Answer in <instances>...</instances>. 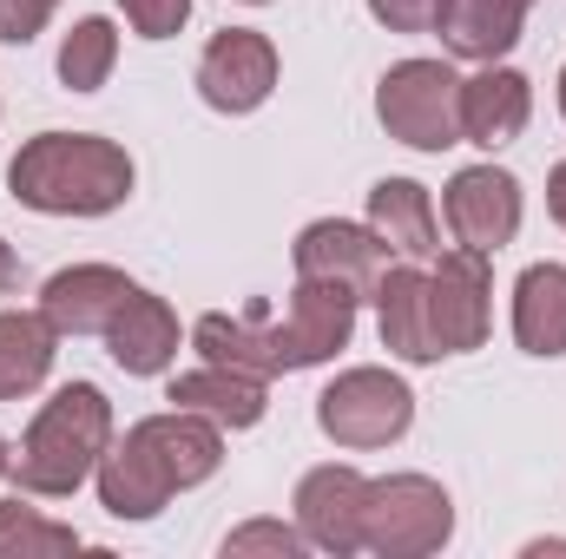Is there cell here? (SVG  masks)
I'll list each match as a JSON object with an SVG mask.
<instances>
[{
  "mask_svg": "<svg viewBox=\"0 0 566 559\" xmlns=\"http://www.w3.org/2000/svg\"><path fill=\"white\" fill-rule=\"evenodd\" d=\"M60 356V329L46 323V309H0V402L33 395L53 376Z\"/></svg>",
  "mask_w": 566,
  "mask_h": 559,
  "instance_id": "44dd1931",
  "label": "cell"
},
{
  "mask_svg": "<svg viewBox=\"0 0 566 559\" xmlns=\"http://www.w3.org/2000/svg\"><path fill=\"white\" fill-rule=\"evenodd\" d=\"M53 7H60V0H0V40H7V46H33V40L46 33Z\"/></svg>",
  "mask_w": 566,
  "mask_h": 559,
  "instance_id": "4316f807",
  "label": "cell"
},
{
  "mask_svg": "<svg viewBox=\"0 0 566 559\" xmlns=\"http://www.w3.org/2000/svg\"><path fill=\"white\" fill-rule=\"evenodd\" d=\"M290 264H296V277L336 283V289H349L356 303H376V283H382V271L396 264V251H389L369 224L316 218V224H303V231H296Z\"/></svg>",
  "mask_w": 566,
  "mask_h": 559,
  "instance_id": "ba28073f",
  "label": "cell"
},
{
  "mask_svg": "<svg viewBox=\"0 0 566 559\" xmlns=\"http://www.w3.org/2000/svg\"><path fill=\"white\" fill-rule=\"evenodd\" d=\"M53 553H80V534L46 520L40 507L0 500V559H53Z\"/></svg>",
  "mask_w": 566,
  "mask_h": 559,
  "instance_id": "603a6c76",
  "label": "cell"
},
{
  "mask_svg": "<svg viewBox=\"0 0 566 559\" xmlns=\"http://www.w3.org/2000/svg\"><path fill=\"white\" fill-rule=\"evenodd\" d=\"M277 93V46L258 27H224L211 33V46L198 53V99L224 119L258 113Z\"/></svg>",
  "mask_w": 566,
  "mask_h": 559,
  "instance_id": "9c48e42d",
  "label": "cell"
},
{
  "mask_svg": "<svg viewBox=\"0 0 566 559\" xmlns=\"http://www.w3.org/2000/svg\"><path fill=\"white\" fill-rule=\"evenodd\" d=\"M133 184H139L133 151L99 133H40L7 165L13 204L40 218H106L133 198Z\"/></svg>",
  "mask_w": 566,
  "mask_h": 559,
  "instance_id": "3957f363",
  "label": "cell"
},
{
  "mask_svg": "<svg viewBox=\"0 0 566 559\" xmlns=\"http://www.w3.org/2000/svg\"><path fill=\"white\" fill-rule=\"evenodd\" d=\"M20 289V257H13V244L0 238V296H13Z\"/></svg>",
  "mask_w": 566,
  "mask_h": 559,
  "instance_id": "f1b7e54d",
  "label": "cell"
},
{
  "mask_svg": "<svg viewBox=\"0 0 566 559\" xmlns=\"http://www.w3.org/2000/svg\"><path fill=\"white\" fill-rule=\"evenodd\" d=\"M7 461H13V447H7V434H0V474H7Z\"/></svg>",
  "mask_w": 566,
  "mask_h": 559,
  "instance_id": "f546056e",
  "label": "cell"
},
{
  "mask_svg": "<svg viewBox=\"0 0 566 559\" xmlns=\"http://www.w3.org/2000/svg\"><path fill=\"white\" fill-rule=\"evenodd\" d=\"M113 447V402L99 382H66L40 402V415L27 421L7 474L27 500H66L93 481L99 454Z\"/></svg>",
  "mask_w": 566,
  "mask_h": 559,
  "instance_id": "277c9868",
  "label": "cell"
},
{
  "mask_svg": "<svg viewBox=\"0 0 566 559\" xmlns=\"http://www.w3.org/2000/svg\"><path fill=\"white\" fill-rule=\"evenodd\" d=\"M356 296L336 289V283H310L296 277L290 289V309L271 316V309H244V316H198L191 323V349L205 362H224V369H244V376H296V369H316V362H336L356 336Z\"/></svg>",
  "mask_w": 566,
  "mask_h": 559,
  "instance_id": "6da1fadb",
  "label": "cell"
},
{
  "mask_svg": "<svg viewBox=\"0 0 566 559\" xmlns=\"http://www.w3.org/2000/svg\"><path fill=\"white\" fill-rule=\"evenodd\" d=\"M310 547L303 527H283V520H244L224 534V559H244V553H277V559H296Z\"/></svg>",
  "mask_w": 566,
  "mask_h": 559,
  "instance_id": "cb8c5ba5",
  "label": "cell"
},
{
  "mask_svg": "<svg viewBox=\"0 0 566 559\" xmlns=\"http://www.w3.org/2000/svg\"><path fill=\"white\" fill-rule=\"evenodd\" d=\"M534 0H448V20H441V46L454 60H474V66H494L514 53L521 27H527Z\"/></svg>",
  "mask_w": 566,
  "mask_h": 559,
  "instance_id": "d6986e66",
  "label": "cell"
},
{
  "mask_svg": "<svg viewBox=\"0 0 566 559\" xmlns=\"http://www.w3.org/2000/svg\"><path fill=\"white\" fill-rule=\"evenodd\" d=\"M224 467V428L191 409H165V415L133 421L93 467L99 481V507L113 520H158L171 507V494L205 487Z\"/></svg>",
  "mask_w": 566,
  "mask_h": 559,
  "instance_id": "7a4b0ae2",
  "label": "cell"
},
{
  "mask_svg": "<svg viewBox=\"0 0 566 559\" xmlns=\"http://www.w3.org/2000/svg\"><path fill=\"white\" fill-rule=\"evenodd\" d=\"M369 13H376L389 33H441L448 0H369Z\"/></svg>",
  "mask_w": 566,
  "mask_h": 559,
  "instance_id": "484cf974",
  "label": "cell"
},
{
  "mask_svg": "<svg viewBox=\"0 0 566 559\" xmlns=\"http://www.w3.org/2000/svg\"><path fill=\"white\" fill-rule=\"evenodd\" d=\"M296 527H303V540L316 547V553H363V507H369V474H356V467H343V461H329V467H310L303 481H296Z\"/></svg>",
  "mask_w": 566,
  "mask_h": 559,
  "instance_id": "7c38bea8",
  "label": "cell"
},
{
  "mask_svg": "<svg viewBox=\"0 0 566 559\" xmlns=\"http://www.w3.org/2000/svg\"><path fill=\"white\" fill-rule=\"evenodd\" d=\"M113 60H119V33H113V20H99V13L73 20V33L60 40V80H66L73 93H99V86L113 80Z\"/></svg>",
  "mask_w": 566,
  "mask_h": 559,
  "instance_id": "7402d4cb",
  "label": "cell"
},
{
  "mask_svg": "<svg viewBox=\"0 0 566 559\" xmlns=\"http://www.w3.org/2000/svg\"><path fill=\"white\" fill-rule=\"evenodd\" d=\"M376 119L409 151L461 145V73L448 60H396L376 80Z\"/></svg>",
  "mask_w": 566,
  "mask_h": 559,
  "instance_id": "5b68a950",
  "label": "cell"
},
{
  "mask_svg": "<svg viewBox=\"0 0 566 559\" xmlns=\"http://www.w3.org/2000/svg\"><path fill=\"white\" fill-rule=\"evenodd\" d=\"M119 13L139 40H171L191 20V0H119Z\"/></svg>",
  "mask_w": 566,
  "mask_h": 559,
  "instance_id": "d4e9b609",
  "label": "cell"
},
{
  "mask_svg": "<svg viewBox=\"0 0 566 559\" xmlns=\"http://www.w3.org/2000/svg\"><path fill=\"white\" fill-rule=\"evenodd\" d=\"M244 7H271V0H244Z\"/></svg>",
  "mask_w": 566,
  "mask_h": 559,
  "instance_id": "1f68e13d",
  "label": "cell"
},
{
  "mask_svg": "<svg viewBox=\"0 0 566 559\" xmlns=\"http://www.w3.org/2000/svg\"><path fill=\"white\" fill-rule=\"evenodd\" d=\"M547 211H554V224L566 231V158L547 171Z\"/></svg>",
  "mask_w": 566,
  "mask_h": 559,
  "instance_id": "83f0119b",
  "label": "cell"
},
{
  "mask_svg": "<svg viewBox=\"0 0 566 559\" xmlns=\"http://www.w3.org/2000/svg\"><path fill=\"white\" fill-rule=\"evenodd\" d=\"M441 218H448L461 251L494 257V251H507L521 238V178L501 171L494 158L488 165H461L448 178V191H441Z\"/></svg>",
  "mask_w": 566,
  "mask_h": 559,
  "instance_id": "30bf717a",
  "label": "cell"
},
{
  "mask_svg": "<svg viewBox=\"0 0 566 559\" xmlns=\"http://www.w3.org/2000/svg\"><path fill=\"white\" fill-rule=\"evenodd\" d=\"M106 349L126 376H165L178 362V309L151 289H133L126 309L106 323Z\"/></svg>",
  "mask_w": 566,
  "mask_h": 559,
  "instance_id": "ac0fdd59",
  "label": "cell"
},
{
  "mask_svg": "<svg viewBox=\"0 0 566 559\" xmlns=\"http://www.w3.org/2000/svg\"><path fill=\"white\" fill-rule=\"evenodd\" d=\"M369 231L409 264L441 257V218H434L428 184H416V178H376L369 184Z\"/></svg>",
  "mask_w": 566,
  "mask_h": 559,
  "instance_id": "e0dca14e",
  "label": "cell"
},
{
  "mask_svg": "<svg viewBox=\"0 0 566 559\" xmlns=\"http://www.w3.org/2000/svg\"><path fill=\"white\" fill-rule=\"evenodd\" d=\"M133 289L139 283L126 271H113V264H66V271H53L40 283V309L60 336H106V323L126 309Z\"/></svg>",
  "mask_w": 566,
  "mask_h": 559,
  "instance_id": "4fadbf2b",
  "label": "cell"
},
{
  "mask_svg": "<svg viewBox=\"0 0 566 559\" xmlns=\"http://www.w3.org/2000/svg\"><path fill=\"white\" fill-rule=\"evenodd\" d=\"M560 119H566V66H560Z\"/></svg>",
  "mask_w": 566,
  "mask_h": 559,
  "instance_id": "4dcf8cb0",
  "label": "cell"
},
{
  "mask_svg": "<svg viewBox=\"0 0 566 559\" xmlns=\"http://www.w3.org/2000/svg\"><path fill=\"white\" fill-rule=\"evenodd\" d=\"M376 329H382V349L396 362H441V342H434V323H428V271L422 264H389L376 283Z\"/></svg>",
  "mask_w": 566,
  "mask_h": 559,
  "instance_id": "9a60e30c",
  "label": "cell"
},
{
  "mask_svg": "<svg viewBox=\"0 0 566 559\" xmlns=\"http://www.w3.org/2000/svg\"><path fill=\"white\" fill-rule=\"evenodd\" d=\"M428 323H434V342L441 356H468L488 342V323H494V277H488V257L481 251H441L428 264Z\"/></svg>",
  "mask_w": 566,
  "mask_h": 559,
  "instance_id": "8fae6325",
  "label": "cell"
},
{
  "mask_svg": "<svg viewBox=\"0 0 566 559\" xmlns=\"http://www.w3.org/2000/svg\"><path fill=\"white\" fill-rule=\"evenodd\" d=\"M316 428L349 447V454H369V447H396L409 428H416V389L396 376V369H343L323 395H316Z\"/></svg>",
  "mask_w": 566,
  "mask_h": 559,
  "instance_id": "52a82bcc",
  "label": "cell"
},
{
  "mask_svg": "<svg viewBox=\"0 0 566 559\" xmlns=\"http://www.w3.org/2000/svg\"><path fill=\"white\" fill-rule=\"evenodd\" d=\"M454 540V500L434 474H382L363 507V553L428 559Z\"/></svg>",
  "mask_w": 566,
  "mask_h": 559,
  "instance_id": "8992f818",
  "label": "cell"
},
{
  "mask_svg": "<svg viewBox=\"0 0 566 559\" xmlns=\"http://www.w3.org/2000/svg\"><path fill=\"white\" fill-rule=\"evenodd\" d=\"M514 342L541 362L566 356V264H527L514 283Z\"/></svg>",
  "mask_w": 566,
  "mask_h": 559,
  "instance_id": "ffe728a7",
  "label": "cell"
},
{
  "mask_svg": "<svg viewBox=\"0 0 566 559\" xmlns=\"http://www.w3.org/2000/svg\"><path fill=\"white\" fill-rule=\"evenodd\" d=\"M534 119V80L514 73V66H481L474 80H461V145H481V151H501L527 133Z\"/></svg>",
  "mask_w": 566,
  "mask_h": 559,
  "instance_id": "5bb4252c",
  "label": "cell"
},
{
  "mask_svg": "<svg viewBox=\"0 0 566 559\" xmlns=\"http://www.w3.org/2000/svg\"><path fill=\"white\" fill-rule=\"evenodd\" d=\"M165 402H171V409H191V415H205V421H218V428L231 434V428H258V421H264V409H271V382H264V376H244V369H224V362H198V369L171 376Z\"/></svg>",
  "mask_w": 566,
  "mask_h": 559,
  "instance_id": "2e32d148",
  "label": "cell"
}]
</instances>
